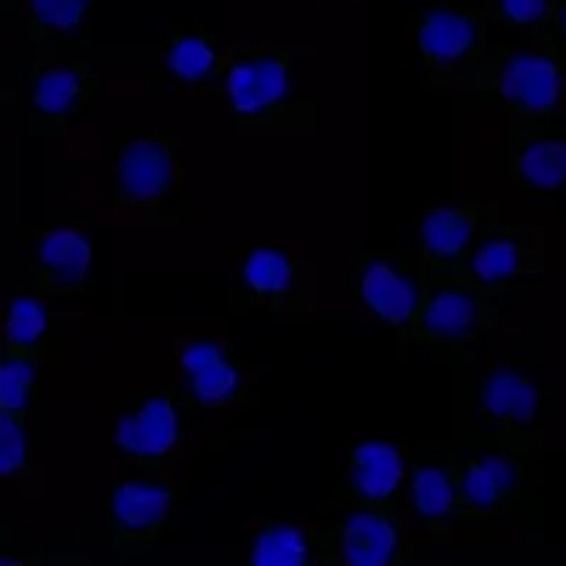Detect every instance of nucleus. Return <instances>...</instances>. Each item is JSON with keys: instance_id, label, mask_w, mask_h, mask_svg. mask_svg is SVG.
<instances>
[{"instance_id": "1", "label": "nucleus", "mask_w": 566, "mask_h": 566, "mask_svg": "<svg viewBox=\"0 0 566 566\" xmlns=\"http://www.w3.org/2000/svg\"><path fill=\"white\" fill-rule=\"evenodd\" d=\"M176 433H179V422H176V411L170 408V402L150 399L142 406L139 413L119 419L116 442L136 457H159L174 448Z\"/></svg>"}, {"instance_id": "2", "label": "nucleus", "mask_w": 566, "mask_h": 566, "mask_svg": "<svg viewBox=\"0 0 566 566\" xmlns=\"http://www.w3.org/2000/svg\"><path fill=\"white\" fill-rule=\"evenodd\" d=\"M502 91L504 97L518 99V103H524L533 111L553 108L560 91L558 69H555V63H549L547 57L518 54V57L504 69Z\"/></svg>"}, {"instance_id": "3", "label": "nucleus", "mask_w": 566, "mask_h": 566, "mask_svg": "<svg viewBox=\"0 0 566 566\" xmlns=\"http://www.w3.org/2000/svg\"><path fill=\"white\" fill-rule=\"evenodd\" d=\"M227 91L241 114H258L286 94V71L275 60L235 65L227 77Z\"/></svg>"}, {"instance_id": "4", "label": "nucleus", "mask_w": 566, "mask_h": 566, "mask_svg": "<svg viewBox=\"0 0 566 566\" xmlns=\"http://www.w3.org/2000/svg\"><path fill=\"white\" fill-rule=\"evenodd\" d=\"M174 165L156 142H134L119 161V179L134 199H154L170 185Z\"/></svg>"}, {"instance_id": "5", "label": "nucleus", "mask_w": 566, "mask_h": 566, "mask_svg": "<svg viewBox=\"0 0 566 566\" xmlns=\"http://www.w3.org/2000/svg\"><path fill=\"white\" fill-rule=\"evenodd\" d=\"M181 366L193 377V391L201 402L212 406L230 397L239 388V374L216 343H196L181 354Z\"/></svg>"}, {"instance_id": "6", "label": "nucleus", "mask_w": 566, "mask_h": 566, "mask_svg": "<svg viewBox=\"0 0 566 566\" xmlns=\"http://www.w3.org/2000/svg\"><path fill=\"white\" fill-rule=\"evenodd\" d=\"M402 479V459L386 442H363L354 453V484L368 499H386Z\"/></svg>"}, {"instance_id": "7", "label": "nucleus", "mask_w": 566, "mask_h": 566, "mask_svg": "<svg viewBox=\"0 0 566 566\" xmlns=\"http://www.w3.org/2000/svg\"><path fill=\"white\" fill-rule=\"evenodd\" d=\"M363 297L380 317L391 323H402L411 317L417 306V292L411 283L386 264H371L363 277Z\"/></svg>"}, {"instance_id": "8", "label": "nucleus", "mask_w": 566, "mask_h": 566, "mask_svg": "<svg viewBox=\"0 0 566 566\" xmlns=\"http://www.w3.org/2000/svg\"><path fill=\"white\" fill-rule=\"evenodd\" d=\"M397 533L380 515H352L346 524V558L354 566H382L391 560Z\"/></svg>"}, {"instance_id": "9", "label": "nucleus", "mask_w": 566, "mask_h": 566, "mask_svg": "<svg viewBox=\"0 0 566 566\" xmlns=\"http://www.w3.org/2000/svg\"><path fill=\"white\" fill-rule=\"evenodd\" d=\"M473 38H476V29L468 18L439 9V12H431L424 20L422 32H419V45L431 57L453 60L468 52L473 45Z\"/></svg>"}, {"instance_id": "10", "label": "nucleus", "mask_w": 566, "mask_h": 566, "mask_svg": "<svg viewBox=\"0 0 566 566\" xmlns=\"http://www.w3.org/2000/svg\"><path fill=\"white\" fill-rule=\"evenodd\" d=\"M170 504L168 490L154 488V484L128 482L116 490L114 495V513L125 527H150L165 515Z\"/></svg>"}, {"instance_id": "11", "label": "nucleus", "mask_w": 566, "mask_h": 566, "mask_svg": "<svg viewBox=\"0 0 566 566\" xmlns=\"http://www.w3.org/2000/svg\"><path fill=\"white\" fill-rule=\"evenodd\" d=\"M40 258L49 270L57 272L60 281L71 283L85 275L91 264V247L88 241L74 230H54L43 239Z\"/></svg>"}, {"instance_id": "12", "label": "nucleus", "mask_w": 566, "mask_h": 566, "mask_svg": "<svg viewBox=\"0 0 566 566\" xmlns=\"http://www.w3.org/2000/svg\"><path fill=\"white\" fill-rule=\"evenodd\" d=\"M484 406L495 417H515L527 422L535 413V388L513 371H495L484 388Z\"/></svg>"}, {"instance_id": "13", "label": "nucleus", "mask_w": 566, "mask_h": 566, "mask_svg": "<svg viewBox=\"0 0 566 566\" xmlns=\"http://www.w3.org/2000/svg\"><path fill=\"white\" fill-rule=\"evenodd\" d=\"M255 566H301L306 564V541L295 527H272L261 533L252 549Z\"/></svg>"}, {"instance_id": "14", "label": "nucleus", "mask_w": 566, "mask_h": 566, "mask_svg": "<svg viewBox=\"0 0 566 566\" xmlns=\"http://www.w3.org/2000/svg\"><path fill=\"white\" fill-rule=\"evenodd\" d=\"M422 239L437 255H459L470 241V221L457 210H433L422 224Z\"/></svg>"}, {"instance_id": "15", "label": "nucleus", "mask_w": 566, "mask_h": 566, "mask_svg": "<svg viewBox=\"0 0 566 566\" xmlns=\"http://www.w3.org/2000/svg\"><path fill=\"white\" fill-rule=\"evenodd\" d=\"M473 317H476V306L470 297L459 295V292H442V295L433 297V303L424 312V326L437 335L459 337L473 326Z\"/></svg>"}, {"instance_id": "16", "label": "nucleus", "mask_w": 566, "mask_h": 566, "mask_svg": "<svg viewBox=\"0 0 566 566\" xmlns=\"http://www.w3.org/2000/svg\"><path fill=\"white\" fill-rule=\"evenodd\" d=\"M524 179L535 187H558L566 181V142H535L522 156Z\"/></svg>"}, {"instance_id": "17", "label": "nucleus", "mask_w": 566, "mask_h": 566, "mask_svg": "<svg viewBox=\"0 0 566 566\" xmlns=\"http://www.w3.org/2000/svg\"><path fill=\"white\" fill-rule=\"evenodd\" d=\"M510 484H513V468L504 459L490 457L484 462H479L473 470H468V476H464V495L476 507H490Z\"/></svg>"}, {"instance_id": "18", "label": "nucleus", "mask_w": 566, "mask_h": 566, "mask_svg": "<svg viewBox=\"0 0 566 566\" xmlns=\"http://www.w3.org/2000/svg\"><path fill=\"white\" fill-rule=\"evenodd\" d=\"M244 277L258 292H283L290 286V261L277 250H255L247 258Z\"/></svg>"}, {"instance_id": "19", "label": "nucleus", "mask_w": 566, "mask_h": 566, "mask_svg": "<svg viewBox=\"0 0 566 566\" xmlns=\"http://www.w3.org/2000/svg\"><path fill=\"white\" fill-rule=\"evenodd\" d=\"M413 502L422 515H444L453 504V488L442 470L424 468L413 476Z\"/></svg>"}, {"instance_id": "20", "label": "nucleus", "mask_w": 566, "mask_h": 566, "mask_svg": "<svg viewBox=\"0 0 566 566\" xmlns=\"http://www.w3.org/2000/svg\"><path fill=\"white\" fill-rule=\"evenodd\" d=\"M80 91V80L74 71H49L43 74L38 83V91H34V103H38L40 111L45 114H63L69 111V105L74 103Z\"/></svg>"}, {"instance_id": "21", "label": "nucleus", "mask_w": 566, "mask_h": 566, "mask_svg": "<svg viewBox=\"0 0 566 566\" xmlns=\"http://www.w3.org/2000/svg\"><path fill=\"white\" fill-rule=\"evenodd\" d=\"M45 332V312L38 301L32 297H20L12 303V312H9L7 335L12 337L20 346H32L40 335Z\"/></svg>"}, {"instance_id": "22", "label": "nucleus", "mask_w": 566, "mask_h": 566, "mask_svg": "<svg viewBox=\"0 0 566 566\" xmlns=\"http://www.w3.org/2000/svg\"><path fill=\"white\" fill-rule=\"evenodd\" d=\"M212 49L199 38H187L181 43L174 45V52H170L168 63L170 69L185 80H199L205 77L207 71L212 69Z\"/></svg>"}, {"instance_id": "23", "label": "nucleus", "mask_w": 566, "mask_h": 566, "mask_svg": "<svg viewBox=\"0 0 566 566\" xmlns=\"http://www.w3.org/2000/svg\"><path fill=\"white\" fill-rule=\"evenodd\" d=\"M515 266H518V252L510 241H493V244H484L482 250L473 258V270L482 281L493 283L502 281V277L513 275Z\"/></svg>"}, {"instance_id": "24", "label": "nucleus", "mask_w": 566, "mask_h": 566, "mask_svg": "<svg viewBox=\"0 0 566 566\" xmlns=\"http://www.w3.org/2000/svg\"><path fill=\"white\" fill-rule=\"evenodd\" d=\"M34 380V368L23 360H9L0 366V406L3 411H20L27 406L29 386Z\"/></svg>"}, {"instance_id": "25", "label": "nucleus", "mask_w": 566, "mask_h": 566, "mask_svg": "<svg viewBox=\"0 0 566 566\" xmlns=\"http://www.w3.org/2000/svg\"><path fill=\"white\" fill-rule=\"evenodd\" d=\"M40 23L54 29H71L83 20L88 0H29Z\"/></svg>"}, {"instance_id": "26", "label": "nucleus", "mask_w": 566, "mask_h": 566, "mask_svg": "<svg viewBox=\"0 0 566 566\" xmlns=\"http://www.w3.org/2000/svg\"><path fill=\"white\" fill-rule=\"evenodd\" d=\"M27 457L23 431L9 417L0 419V473H14Z\"/></svg>"}, {"instance_id": "27", "label": "nucleus", "mask_w": 566, "mask_h": 566, "mask_svg": "<svg viewBox=\"0 0 566 566\" xmlns=\"http://www.w3.org/2000/svg\"><path fill=\"white\" fill-rule=\"evenodd\" d=\"M504 14L515 23H533L544 18L547 12V0H502Z\"/></svg>"}, {"instance_id": "28", "label": "nucleus", "mask_w": 566, "mask_h": 566, "mask_svg": "<svg viewBox=\"0 0 566 566\" xmlns=\"http://www.w3.org/2000/svg\"><path fill=\"white\" fill-rule=\"evenodd\" d=\"M564 32H566V9H564Z\"/></svg>"}]
</instances>
